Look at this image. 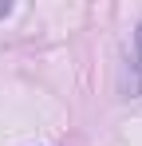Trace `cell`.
Instances as JSON below:
<instances>
[{"instance_id":"cell-1","label":"cell","mask_w":142,"mask_h":146,"mask_svg":"<svg viewBox=\"0 0 142 146\" xmlns=\"http://www.w3.org/2000/svg\"><path fill=\"white\" fill-rule=\"evenodd\" d=\"M138 91H142V24L130 44V71H126V95H138Z\"/></svg>"}]
</instances>
